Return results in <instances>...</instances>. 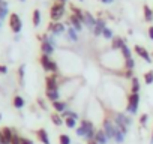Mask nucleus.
<instances>
[{"mask_svg": "<svg viewBox=\"0 0 153 144\" xmlns=\"http://www.w3.org/2000/svg\"><path fill=\"white\" fill-rule=\"evenodd\" d=\"M56 2H59V3H66L68 0H56Z\"/></svg>", "mask_w": 153, "mask_h": 144, "instance_id": "obj_43", "label": "nucleus"}, {"mask_svg": "<svg viewBox=\"0 0 153 144\" xmlns=\"http://www.w3.org/2000/svg\"><path fill=\"white\" fill-rule=\"evenodd\" d=\"M48 30H50L53 35H60V33L65 32V26H63L62 23H59V21H57V23L53 21V23L48 26Z\"/></svg>", "mask_w": 153, "mask_h": 144, "instance_id": "obj_9", "label": "nucleus"}, {"mask_svg": "<svg viewBox=\"0 0 153 144\" xmlns=\"http://www.w3.org/2000/svg\"><path fill=\"white\" fill-rule=\"evenodd\" d=\"M41 65H42V68H44L45 71L54 72V74L59 71L57 63H56V62H53V60L50 59V56H47V54H42V57H41Z\"/></svg>", "mask_w": 153, "mask_h": 144, "instance_id": "obj_4", "label": "nucleus"}, {"mask_svg": "<svg viewBox=\"0 0 153 144\" xmlns=\"http://www.w3.org/2000/svg\"><path fill=\"white\" fill-rule=\"evenodd\" d=\"M38 104L41 105V108H42V110H45V108H47V107L44 105V101H42V99H38Z\"/></svg>", "mask_w": 153, "mask_h": 144, "instance_id": "obj_39", "label": "nucleus"}, {"mask_svg": "<svg viewBox=\"0 0 153 144\" xmlns=\"http://www.w3.org/2000/svg\"><path fill=\"white\" fill-rule=\"evenodd\" d=\"M0 3H2V0H0Z\"/></svg>", "mask_w": 153, "mask_h": 144, "instance_id": "obj_46", "label": "nucleus"}, {"mask_svg": "<svg viewBox=\"0 0 153 144\" xmlns=\"http://www.w3.org/2000/svg\"><path fill=\"white\" fill-rule=\"evenodd\" d=\"M14 107L18 108V110L23 108V107H24V99H23L21 96H15V98H14Z\"/></svg>", "mask_w": 153, "mask_h": 144, "instance_id": "obj_26", "label": "nucleus"}, {"mask_svg": "<svg viewBox=\"0 0 153 144\" xmlns=\"http://www.w3.org/2000/svg\"><path fill=\"white\" fill-rule=\"evenodd\" d=\"M36 135H38V138H39L44 144H51V143H50V138H48V134H47L45 129H38Z\"/></svg>", "mask_w": 153, "mask_h": 144, "instance_id": "obj_16", "label": "nucleus"}, {"mask_svg": "<svg viewBox=\"0 0 153 144\" xmlns=\"http://www.w3.org/2000/svg\"><path fill=\"white\" fill-rule=\"evenodd\" d=\"M125 77L126 78H134V69H126V72H125Z\"/></svg>", "mask_w": 153, "mask_h": 144, "instance_id": "obj_33", "label": "nucleus"}, {"mask_svg": "<svg viewBox=\"0 0 153 144\" xmlns=\"http://www.w3.org/2000/svg\"><path fill=\"white\" fill-rule=\"evenodd\" d=\"M18 74H20V80H21V83H23V78H24V65H23V66H20Z\"/></svg>", "mask_w": 153, "mask_h": 144, "instance_id": "obj_36", "label": "nucleus"}, {"mask_svg": "<svg viewBox=\"0 0 153 144\" xmlns=\"http://www.w3.org/2000/svg\"><path fill=\"white\" fill-rule=\"evenodd\" d=\"M152 143H153V132H152Z\"/></svg>", "mask_w": 153, "mask_h": 144, "instance_id": "obj_44", "label": "nucleus"}, {"mask_svg": "<svg viewBox=\"0 0 153 144\" xmlns=\"http://www.w3.org/2000/svg\"><path fill=\"white\" fill-rule=\"evenodd\" d=\"M138 104H140V95L138 93H131L128 96V105H126V111L129 114H135L138 111Z\"/></svg>", "mask_w": 153, "mask_h": 144, "instance_id": "obj_3", "label": "nucleus"}, {"mask_svg": "<svg viewBox=\"0 0 153 144\" xmlns=\"http://www.w3.org/2000/svg\"><path fill=\"white\" fill-rule=\"evenodd\" d=\"M12 144H21V138L17 135V134H14V138H12Z\"/></svg>", "mask_w": 153, "mask_h": 144, "instance_id": "obj_35", "label": "nucleus"}, {"mask_svg": "<svg viewBox=\"0 0 153 144\" xmlns=\"http://www.w3.org/2000/svg\"><path fill=\"white\" fill-rule=\"evenodd\" d=\"M98 144H107L108 143V137H107V134H105V131L104 129H99V131H96V134H95V138H93Z\"/></svg>", "mask_w": 153, "mask_h": 144, "instance_id": "obj_11", "label": "nucleus"}, {"mask_svg": "<svg viewBox=\"0 0 153 144\" xmlns=\"http://www.w3.org/2000/svg\"><path fill=\"white\" fill-rule=\"evenodd\" d=\"M41 50H42V54H47V56H50V54H53V51H54V47H53V44H50L48 41H44V42L41 44Z\"/></svg>", "mask_w": 153, "mask_h": 144, "instance_id": "obj_15", "label": "nucleus"}, {"mask_svg": "<svg viewBox=\"0 0 153 144\" xmlns=\"http://www.w3.org/2000/svg\"><path fill=\"white\" fill-rule=\"evenodd\" d=\"M134 66H135L134 59H128V60H125V69H134Z\"/></svg>", "mask_w": 153, "mask_h": 144, "instance_id": "obj_32", "label": "nucleus"}, {"mask_svg": "<svg viewBox=\"0 0 153 144\" xmlns=\"http://www.w3.org/2000/svg\"><path fill=\"white\" fill-rule=\"evenodd\" d=\"M47 98L51 101V102H56V101H59V98H60V93H59V90H47Z\"/></svg>", "mask_w": 153, "mask_h": 144, "instance_id": "obj_18", "label": "nucleus"}, {"mask_svg": "<svg viewBox=\"0 0 153 144\" xmlns=\"http://www.w3.org/2000/svg\"><path fill=\"white\" fill-rule=\"evenodd\" d=\"M21 2H24V0H21Z\"/></svg>", "mask_w": 153, "mask_h": 144, "instance_id": "obj_48", "label": "nucleus"}, {"mask_svg": "<svg viewBox=\"0 0 153 144\" xmlns=\"http://www.w3.org/2000/svg\"><path fill=\"white\" fill-rule=\"evenodd\" d=\"M59 144H71V137L66 134H62L59 137Z\"/></svg>", "mask_w": 153, "mask_h": 144, "instance_id": "obj_27", "label": "nucleus"}, {"mask_svg": "<svg viewBox=\"0 0 153 144\" xmlns=\"http://www.w3.org/2000/svg\"><path fill=\"white\" fill-rule=\"evenodd\" d=\"M95 134H96L95 125H93L90 120L83 119L80 128L76 129V135H78V137H84V138H87V140H93V138H95Z\"/></svg>", "mask_w": 153, "mask_h": 144, "instance_id": "obj_1", "label": "nucleus"}, {"mask_svg": "<svg viewBox=\"0 0 153 144\" xmlns=\"http://www.w3.org/2000/svg\"><path fill=\"white\" fill-rule=\"evenodd\" d=\"M69 23L72 24V27H74V29H75L76 32H80V30L83 29V23L80 21V18H78V17H75L74 14H72V15L69 17Z\"/></svg>", "mask_w": 153, "mask_h": 144, "instance_id": "obj_13", "label": "nucleus"}, {"mask_svg": "<svg viewBox=\"0 0 153 144\" xmlns=\"http://www.w3.org/2000/svg\"><path fill=\"white\" fill-rule=\"evenodd\" d=\"M101 2H104V3H111L113 0H101Z\"/></svg>", "mask_w": 153, "mask_h": 144, "instance_id": "obj_42", "label": "nucleus"}, {"mask_svg": "<svg viewBox=\"0 0 153 144\" xmlns=\"http://www.w3.org/2000/svg\"><path fill=\"white\" fill-rule=\"evenodd\" d=\"M149 38H150V39H153V26L149 29Z\"/></svg>", "mask_w": 153, "mask_h": 144, "instance_id": "obj_40", "label": "nucleus"}, {"mask_svg": "<svg viewBox=\"0 0 153 144\" xmlns=\"http://www.w3.org/2000/svg\"><path fill=\"white\" fill-rule=\"evenodd\" d=\"M87 144H98V143H96L95 140H89V141H87Z\"/></svg>", "mask_w": 153, "mask_h": 144, "instance_id": "obj_41", "label": "nucleus"}, {"mask_svg": "<svg viewBox=\"0 0 153 144\" xmlns=\"http://www.w3.org/2000/svg\"><path fill=\"white\" fill-rule=\"evenodd\" d=\"M102 36H104L105 39H113V38H114V36H113V32H111L110 29H107V27L104 29V32H102Z\"/></svg>", "mask_w": 153, "mask_h": 144, "instance_id": "obj_31", "label": "nucleus"}, {"mask_svg": "<svg viewBox=\"0 0 153 144\" xmlns=\"http://www.w3.org/2000/svg\"><path fill=\"white\" fill-rule=\"evenodd\" d=\"M0 120H2V114H0Z\"/></svg>", "mask_w": 153, "mask_h": 144, "instance_id": "obj_45", "label": "nucleus"}, {"mask_svg": "<svg viewBox=\"0 0 153 144\" xmlns=\"http://www.w3.org/2000/svg\"><path fill=\"white\" fill-rule=\"evenodd\" d=\"M39 24H41V12H39V9H35L33 11V26L38 27Z\"/></svg>", "mask_w": 153, "mask_h": 144, "instance_id": "obj_24", "label": "nucleus"}, {"mask_svg": "<svg viewBox=\"0 0 153 144\" xmlns=\"http://www.w3.org/2000/svg\"><path fill=\"white\" fill-rule=\"evenodd\" d=\"M6 72H8V68L3 66V65H0V74H6Z\"/></svg>", "mask_w": 153, "mask_h": 144, "instance_id": "obj_37", "label": "nucleus"}, {"mask_svg": "<svg viewBox=\"0 0 153 144\" xmlns=\"http://www.w3.org/2000/svg\"><path fill=\"white\" fill-rule=\"evenodd\" d=\"M117 128V126H116ZM114 141L117 143V144H122L123 141H125V134L123 132H120L119 129H116V134H114Z\"/></svg>", "mask_w": 153, "mask_h": 144, "instance_id": "obj_23", "label": "nucleus"}, {"mask_svg": "<svg viewBox=\"0 0 153 144\" xmlns=\"http://www.w3.org/2000/svg\"><path fill=\"white\" fill-rule=\"evenodd\" d=\"M105 27H107V26H105V21H104V20H96V24H95V27L92 29V32H93L95 36H99V35H102V32H104Z\"/></svg>", "mask_w": 153, "mask_h": 144, "instance_id": "obj_12", "label": "nucleus"}, {"mask_svg": "<svg viewBox=\"0 0 153 144\" xmlns=\"http://www.w3.org/2000/svg\"><path fill=\"white\" fill-rule=\"evenodd\" d=\"M53 107H54V110H56L57 113H63V111L66 110L68 104H66V102H62V101H56V102H53Z\"/></svg>", "mask_w": 153, "mask_h": 144, "instance_id": "obj_19", "label": "nucleus"}, {"mask_svg": "<svg viewBox=\"0 0 153 144\" xmlns=\"http://www.w3.org/2000/svg\"><path fill=\"white\" fill-rule=\"evenodd\" d=\"M122 54H123V57H125V60H128V59H132V56H131V50L128 48V45H125L122 50Z\"/></svg>", "mask_w": 153, "mask_h": 144, "instance_id": "obj_29", "label": "nucleus"}, {"mask_svg": "<svg viewBox=\"0 0 153 144\" xmlns=\"http://www.w3.org/2000/svg\"><path fill=\"white\" fill-rule=\"evenodd\" d=\"M147 120H149V116H147V114H143V116L140 117V123H141L143 126H144V125L147 123Z\"/></svg>", "mask_w": 153, "mask_h": 144, "instance_id": "obj_34", "label": "nucleus"}, {"mask_svg": "<svg viewBox=\"0 0 153 144\" xmlns=\"http://www.w3.org/2000/svg\"><path fill=\"white\" fill-rule=\"evenodd\" d=\"M116 129H117V128H116V123H114L113 120H110V119H105V120H104V131H105L108 140H114Z\"/></svg>", "mask_w": 153, "mask_h": 144, "instance_id": "obj_6", "label": "nucleus"}, {"mask_svg": "<svg viewBox=\"0 0 153 144\" xmlns=\"http://www.w3.org/2000/svg\"><path fill=\"white\" fill-rule=\"evenodd\" d=\"M21 144H33V141H30L27 138H21Z\"/></svg>", "mask_w": 153, "mask_h": 144, "instance_id": "obj_38", "label": "nucleus"}, {"mask_svg": "<svg viewBox=\"0 0 153 144\" xmlns=\"http://www.w3.org/2000/svg\"><path fill=\"white\" fill-rule=\"evenodd\" d=\"M0 144H2V141H0Z\"/></svg>", "mask_w": 153, "mask_h": 144, "instance_id": "obj_49", "label": "nucleus"}, {"mask_svg": "<svg viewBox=\"0 0 153 144\" xmlns=\"http://www.w3.org/2000/svg\"><path fill=\"white\" fill-rule=\"evenodd\" d=\"M9 26H11V30L14 33H20L21 32L23 23H21V18L18 17V14H11V17H9Z\"/></svg>", "mask_w": 153, "mask_h": 144, "instance_id": "obj_5", "label": "nucleus"}, {"mask_svg": "<svg viewBox=\"0 0 153 144\" xmlns=\"http://www.w3.org/2000/svg\"><path fill=\"white\" fill-rule=\"evenodd\" d=\"M125 45H126V44H125V41H123L120 36H114V38H113V44H111V48H113V50H122Z\"/></svg>", "mask_w": 153, "mask_h": 144, "instance_id": "obj_14", "label": "nucleus"}, {"mask_svg": "<svg viewBox=\"0 0 153 144\" xmlns=\"http://www.w3.org/2000/svg\"><path fill=\"white\" fill-rule=\"evenodd\" d=\"M45 86H47V90H59V83H57L56 75L47 77L45 78Z\"/></svg>", "mask_w": 153, "mask_h": 144, "instance_id": "obj_10", "label": "nucleus"}, {"mask_svg": "<svg viewBox=\"0 0 153 144\" xmlns=\"http://www.w3.org/2000/svg\"><path fill=\"white\" fill-rule=\"evenodd\" d=\"M65 125H66L68 128H75V126H76V120L72 119V117H66V119H65Z\"/></svg>", "mask_w": 153, "mask_h": 144, "instance_id": "obj_30", "label": "nucleus"}, {"mask_svg": "<svg viewBox=\"0 0 153 144\" xmlns=\"http://www.w3.org/2000/svg\"><path fill=\"white\" fill-rule=\"evenodd\" d=\"M68 36H69V39L74 41V42L78 41V35H76V30H75L74 27H69V29H68Z\"/></svg>", "mask_w": 153, "mask_h": 144, "instance_id": "obj_25", "label": "nucleus"}, {"mask_svg": "<svg viewBox=\"0 0 153 144\" xmlns=\"http://www.w3.org/2000/svg\"><path fill=\"white\" fill-rule=\"evenodd\" d=\"M51 122L56 125V126H62L63 123H65V120H63V117L59 114V113H54V114H51Z\"/></svg>", "mask_w": 153, "mask_h": 144, "instance_id": "obj_20", "label": "nucleus"}, {"mask_svg": "<svg viewBox=\"0 0 153 144\" xmlns=\"http://www.w3.org/2000/svg\"><path fill=\"white\" fill-rule=\"evenodd\" d=\"M63 15H65V3H59V2H56V3L53 5L51 11H50V17H51V20H53L54 23H57Z\"/></svg>", "mask_w": 153, "mask_h": 144, "instance_id": "obj_2", "label": "nucleus"}, {"mask_svg": "<svg viewBox=\"0 0 153 144\" xmlns=\"http://www.w3.org/2000/svg\"><path fill=\"white\" fill-rule=\"evenodd\" d=\"M144 81H146V84H152L153 83V71L146 72L144 74Z\"/></svg>", "mask_w": 153, "mask_h": 144, "instance_id": "obj_28", "label": "nucleus"}, {"mask_svg": "<svg viewBox=\"0 0 153 144\" xmlns=\"http://www.w3.org/2000/svg\"><path fill=\"white\" fill-rule=\"evenodd\" d=\"M140 92V81H138V78H132L131 80V93H138Z\"/></svg>", "mask_w": 153, "mask_h": 144, "instance_id": "obj_21", "label": "nucleus"}, {"mask_svg": "<svg viewBox=\"0 0 153 144\" xmlns=\"http://www.w3.org/2000/svg\"><path fill=\"white\" fill-rule=\"evenodd\" d=\"M114 123L116 125H125V126H131L132 125V119L129 117V116H126V114H122V113H119L116 117H114Z\"/></svg>", "mask_w": 153, "mask_h": 144, "instance_id": "obj_7", "label": "nucleus"}, {"mask_svg": "<svg viewBox=\"0 0 153 144\" xmlns=\"http://www.w3.org/2000/svg\"><path fill=\"white\" fill-rule=\"evenodd\" d=\"M135 53H137L141 59H144L147 63H152V57H150L149 51H147L144 47H141V45H135Z\"/></svg>", "mask_w": 153, "mask_h": 144, "instance_id": "obj_8", "label": "nucleus"}, {"mask_svg": "<svg viewBox=\"0 0 153 144\" xmlns=\"http://www.w3.org/2000/svg\"><path fill=\"white\" fill-rule=\"evenodd\" d=\"M143 9H144V18H146V21H149V23H150V21L153 20V11H152L147 5H144V8H143Z\"/></svg>", "mask_w": 153, "mask_h": 144, "instance_id": "obj_22", "label": "nucleus"}, {"mask_svg": "<svg viewBox=\"0 0 153 144\" xmlns=\"http://www.w3.org/2000/svg\"><path fill=\"white\" fill-rule=\"evenodd\" d=\"M80 2H83V0H80Z\"/></svg>", "mask_w": 153, "mask_h": 144, "instance_id": "obj_47", "label": "nucleus"}, {"mask_svg": "<svg viewBox=\"0 0 153 144\" xmlns=\"http://www.w3.org/2000/svg\"><path fill=\"white\" fill-rule=\"evenodd\" d=\"M71 9H72V12H74V15L75 17H78L80 18V21L84 24V20H86V14L80 9V8H76V6H71Z\"/></svg>", "mask_w": 153, "mask_h": 144, "instance_id": "obj_17", "label": "nucleus"}]
</instances>
